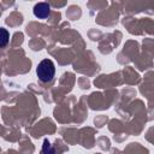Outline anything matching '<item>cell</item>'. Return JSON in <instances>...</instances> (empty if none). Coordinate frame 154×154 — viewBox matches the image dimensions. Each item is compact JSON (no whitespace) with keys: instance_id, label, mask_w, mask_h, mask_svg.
Wrapping results in <instances>:
<instances>
[{"instance_id":"cell-3","label":"cell","mask_w":154,"mask_h":154,"mask_svg":"<svg viewBox=\"0 0 154 154\" xmlns=\"http://www.w3.org/2000/svg\"><path fill=\"white\" fill-rule=\"evenodd\" d=\"M8 38H10V34L5 28L0 26V47H5L8 43Z\"/></svg>"},{"instance_id":"cell-1","label":"cell","mask_w":154,"mask_h":154,"mask_svg":"<svg viewBox=\"0 0 154 154\" xmlns=\"http://www.w3.org/2000/svg\"><path fill=\"white\" fill-rule=\"evenodd\" d=\"M36 73L42 82H49L53 79L54 73H55V66L51 59H45L42 60L36 69Z\"/></svg>"},{"instance_id":"cell-2","label":"cell","mask_w":154,"mask_h":154,"mask_svg":"<svg viewBox=\"0 0 154 154\" xmlns=\"http://www.w3.org/2000/svg\"><path fill=\"white\" fill-rule=\"evenodd\" d=\"M34 14L40 19H45L51 14V7L47 2H38L34 6Z\"/></svg>"}]
</instances>
